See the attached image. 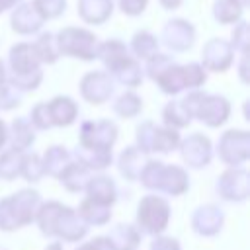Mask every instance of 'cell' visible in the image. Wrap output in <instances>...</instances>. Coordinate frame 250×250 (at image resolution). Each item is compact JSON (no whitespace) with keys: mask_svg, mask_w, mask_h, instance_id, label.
<instances>
[{"mask_svg":"<svg viewBox=\"0 0 250 250\" xmlns=\"http://www.w3.org/2000/svg\"><path fill=\"white\" fill-rule=\"evenodd\" d=\"M37 223L43 234L61 236L68 242L80 240L88 230L86 223L70 207H64L57 201H49L37 209Z\"/></svg>","mask_w":250,"mask_h":250,"instance_id":"obj_1","label":"cell"},{"mask_svg":"<svg viewBox=\"0 0 250 250\" xmlns=\"http://www.w3.org/2000/svg\"><path fill=\"white\" fill-rule=\"evenodd\" d=\"M139 178L148 189H158L172 195H180L188 189L186 172L180 166H164V162H158V160L145 162Z\"/></svg>","mask_w":250,"mask_h":250,"instance_id":"obj_2","label":"cell"},{"mask_svg":"<svg viewBox=\"0 0 250 250\" xmlns=\"http://www.w3.org/2000/svg\"><path fill=\"white\" fill-rule=\"evenodd\" d=\"M57 47H59V53H64L68 57L92 61L96 57V35L86 29L66 27L59 33Z\"/></svg>","mask_w":250,"mask_h":250,"instance_id":"obj_3","label":"cell"},{"mask_svg":"<svg viewBox=\"0 0 250 250\" xmlns=\"http://www.w3.org/2000/svg\"><path fill=\"white\" fill-rule=\"evenodd\" d=\"M168 217H170L168 203L158 195H146L139 203L137 223L139 227H143L145 232H150V234L162 232L168 225Z\"/></svg>","mask_w":250,"mask_h":250,"instance_id":"obj_4","label":"cell"},{"mask_svg":"<svg viewBox=\"0 0 250 250\" xmlns=\"http://www.w3.org/2000/svg\"><path fill=\"white\" fill-rule=\"evenodd\" d=\"M117 139V127L111 121H86L80 131V146L111 150V145Z\"/></svg>","mask_w":250,"mask_h":250,"instance_id":"obj_5","label":"cell"},{"mask_svg":"<svg viewBox=\"0 0 250 250\" xmlns=\"http://www.w3.org/2000/svg\"><path fill=\"white\" fill-rule=\"evenodd\" d=\"M219 156L230 166L242 164L248 158V133L227 131L219 141Z\"/></svg>","mask_w":250,"mask_h":250,"instance_id":"obj_6","label":"cell"},{"mask_svg":"<svg viewBox=\"0 0 250 250\" xmlns=\"http://www.w3.org/2000/svg\"><path fill=\"white\" fill-rule=\"evenodd\" d=\"M195 31L186 20H170L164 29H162V39L164 45L170 47L172 51H186L193 45Z\"/></svg>","mask_w":250,"mask_h":250,"instance_id":"obj_7","label":"cell"},{"mask_svg":"<svg viewBox=\"0 0 250 250\" xmlns=\"http://www.w3.org/2000/svg\"><path fill=\"white\" fill-rule=\"evenodd\" d=\"M82 96L90 104H104L113 92V80L107 72H92L82 78Z\"/></svg>","mask_w":250,"mask_h":250,"instance_id":"obj_8","label":"cell"},{"mask_svg":"<svg viewBox=\"0 0 250 250\" xmlns=\"http://www.w3.org/2000/svg\"><path fill=\"white\" fill-rule=\"evenodd\" d=\"M8 201H10V207H12L18 227L31 223L33 215L39 209V193L33 189H21V191L14 193L12 197H8Z\"/></svg>","mask_w":250,"mask_h":250,"instance_id":"obj_9","label":"cell"},{"mask_svg":"<svg viewBox=\"0 0 250 250\" xmlns=\"http://www.w3.org/2000/svg\"><path fill=\"white\" fill-rule=\"evenodd\" d=\"M217 191L221 197L230 201H242L248 195V176L244 170H229L217 182Z\"/></svg>","mask_w":250,"mask_h":250,"instance_id":"obj_10","label":"cell"},{"mask_svg":"<svg viewBox=\"0 0 250 250\" xmlns=\"http://www.w3.org/2000/svg\"><path fill=\"white\" fill-rule=\"evenodd\" d=\"M195 115L203 123H207L209 127H217L227 119L229 104H227V100L223 96H205L203 94V98H201V102H199V105L195 109Z\"/></svg>","mask_w":250,"mask_h":250,"instance_id":"obj_11","label":"cell"},{"mask_svg":"<svg viewBox=\"0 0 250 250\" xmlns=\"http://www.w3.org/2000/svg\"><path fill=\"white\" fill-rule=\"evenodd\" d=\"M182 156L193 168L207 166L209 160H211V143H209V139L199 135V133L188 137V141L182 145Z\"/></svg>","mask_w":250,"mask_h":250,"instance_id":"obj_12","label":"cell"},{"mask_svg":"<svg viewBox=\"0 0 250 250\" xmlns=\"http://www.w3.org/2000/svg\"><path fill=\"white\" fill-rule=\"evenodd\" d=\"M10 66H12L14 76H25V74H31V72L39 70V59H37L33 47L27 45V43H20V45L12 47Z\"/></svg>","mask_w":250,"mask_h":250,"instance_id":"obj_13","label":"cell"},{"mask_svg":"<svg viewBox=\"0 0 250 250\" xmlns=\"http://www.w3.org/2000/svg\"><path fill=\"white\" fill-rule=\"evenodd\" d=\"M230 45L223 39H213L203 49V66L215 72H225V68L230 64Z\"/></svg>","mask_w":250,"mask_h":250,"instance_id":"obj_14","label":"cell"},{"mask_svg":"<svg viewBox=\"0 0 250 250\" xmlns=\"http://www.w3.org/2000/svg\"><path fill=\"white\" fill-rule=\"evenodd\" d=\"M191 225H193V230L199 234H205V236L215 234L223 225V213L217 205H203L193 213Z\"/></svg>","mask_w":250,"mask_h":250,"instance_id":"obj_15","label":"cell"},{"mask_svg":"<svg viewBox=\"0 0 250 250\" xmlns=\"http://www.w3.org/2000/svg\"><path fill=\"white\" fill-rule=\"evenodd\" d=\"M47 113L51 125H70L78 113V107L68 96H57L47 104Z\"/></svg>","mask_w":250,"mask_h":250,"instance_id":"obj_16","label":"cell"},{"mask_svg":"<svg viewBox=\"0 0 250 250\" xmlns=\"http://www.w3.org/2000/svg\"><path fill=\"white\" fill-rule=\"evenodd\" d=\"M41 23H43V18L37 14L33 4H21L12 14V29L18 33H23V35L33 33L41 27Z\"/></svg>","mask_w":250,"mask_h":250,"instance_id":"obj_17","label":"cell"},{"mask_svg":"<svg viewBox=\"0 0 250 250\" xmlns=\"http://www.w3.org/2000/svg\"><path fill=\"white\" fill-rule=\"evenodd\" d=\"M86 191H88V199L96 201V203H102V205H107L111 207V203L115 201L117 197V189H115V184L111 178L107 176H98V178H90L88 186H86Z\"/></svg>","mask_w":250,"mask_h":250,"instance_id":"obj_18","label":"cell"},{"mask_svg":"<svg viewBox=\"0 0 250 250\" xmlns=\"http://www.w3.org/2000/svg\"><path fill=\"white\" fill-rule=\"evenodd\" d=\"M113 4L111 0H80L78 2V12L82 20L90 23H102L111 16Z\"/></svg>","mask_w":250,"mask_h":250,"instance_id":"obj_19","label":"cell"},{"mask_svg":"<svg viewBox=\"0 0 250 250\" xmlns=\"http://www.w3.org/2000/svg\"><path fill=\"white\" fill-rule=\"evenodd\" d=\"M61 178V184L70 189V191H80V189H86L88 182H90V170L84 168L82 164H76V162H68L66 168L59 174Z\"/></svg>","mask_w":250,"mask_h":250,"instance_id":"obj_20","label":"cell"},{"mask_svg":"<svg viewBox=\"0 0 250 250\" xmlns=\"http://www.w3.org/2000/svg\"><path fill=\"white\" fill-rule=\"evenodd\" d=\"M139 230L133 225H115V229L109 232L107 240L113 250H135L139 244Z\"/></svg>","mask_w":250,"mask_h":250,"instance_id":"obj_21","label":"cell"},{"mask_svg":"<svg viewBox=\"0 0 250 250\" xmlns=\"http://www.w3.org/2000/svg\"><path fill=\"white\" fill-rule=\"evenodd\" d=\"M145 162H143V154L137 146H129L121 152L119 156V172L127 178V180H137L141 170H143Z\"/></svg>","mask_w":250,"mask_h":250,"instance_id":"obj_22","label":"cell"},{"mask_svg":"<svg viewBox=\"0 0 250 250\" xmlns=\"http://www.w3.org/2000/svg\"><path fill=\"white\" fill-rule=\"evenodd\" d=\"M76 158L78 164H82L88 170H104L111 162V150H98V148H76Z\"/></svg>","mask_w":250,"mask_h":250,"instance_id":"obj_23","label":"cell"},{"mask_svg":"<svg viewBox=\"0 0 250 250\" xmlns=\"http://www.w3.org/2000/svg\"><path fill=\"white\" fill-rule=\"evenodd\" d=\"M109 70H111V72L115 74V78H117L121 84H125V86H139V82L143 80L141 68H139L137 61L131 59V57H125L121 62H117V64L111 66Z\"/></svg>","mask_w":250,"mask_h":250,"instance_id":"obj_24","label":"cell"},{"mask_svg":"<svg viewBox=\"0 0 250 250\" xmlns=\"http://www.w3.org/2000/svg\"><path fill=\"white\" fill-rule=\"evenodd\" d=\"M78 217L84 221V223H94V225H104L109 221L111 217V211L107 205H102V203H96L92 199H86L82 201L80 209H78Z\"/></svg>","mask_w":250,"mask_h":250,"instance_id":"obj_25","label":"cell"},{"mask_svg":"<svg viewBox=\"0 0 250 250\" xmlns=\"http://www.w3.org/2000/svg\"><path fill=\"white\" fill-rule=\"evenodd\" d=\"M33 141H35V135H33V129H31L29 121L23 119V117L16 119V121L12 123V148L18 150V152H21V150H25Z\"/></svg>","mask_w":250,"mask_h":250,"instance_id":"obj_26","label":"cell"},{"mask_svg":"<svg viewBox=\"0 0 250 250\" xmlns=\"http://www.w3.org/2000/svg\"><path fill=\"white\" fill-rule=\"evenodd\" d=\"M158 86L162 92L166 94H178L182 88H186L184 84V72H182V66L178 64H170L158 78H156Z\"/></svg>","mask_w":250,"mask_h":250,"instance_id":"obj_27","label":"cell"},{"mask_svg":"<svg viewBox=\"0 0 250 250\" xmlns=\"http://www.w3.org/2000/svg\"><path fill=\"white\" fill-rule=\"evenodd\" d=\"M68 162H70V156H68V152L64 150V146H51V148H47V152H45L43 168H45V172H49V174H53V176H59V174L66 168Z\"/></svg>","mask_w":250,"mask_h":250,"instance_id":"obj_28","label":"cell"},{"mask_svg":"<svg viewBox=\"0 0 250 250\" xmlns=\"http://www.w3.org/2000/svg\"><path fill=\"white\" fill-rule=\"evenodd\" d=\"M98 55H100V59L104 61V64H105L107 68L115 66V64L121 62L125 57H129V55H127V47H125L121 41H115V39L105 41L104 45H100Z\"/></svg>","mask_w":250,"mask_h":250,"instance_id":"obj_29","label":"cell"},{"mask_svg":"<svg viewBox=\"0 0 250 250\" xmlns=\"http://www.w3.org/2000/svg\"><path fill=\"white\" fill-rule=\"evenodd\" d=\"M242 4L238 0H217L213 6V16L221 23H232L240 18Z\"/></svg>","mask_w":250,"mask_h":250,"instance_id":"obj_30","label":"cell"},{"mask_svg":"<svg viewBox=\"0 0 250 250\" xmlns=\"http://www.w3.org/2000/svg\"><path fill=\"white\" fill-rule=\"evenodd\" d=\"M33 51L39 59V62H55L59 57V47H57V39L53 33H43L37 43L33 45Z\"/></svg>","mask_w":250,"mask_h":250,"instance_id":"obj_31","label":"cell"},{"mask_svg":"<svg viewBox=\"0 0 250 250\" xmlns=\"http://www.w3.org/2000/svg\"><path fill=\"white\" fill-rule=\"evenodd\" d=\"M156 47H158L156 37L150 35L148 31L135 33V37H133V45H131L135 57H139V59H150V57L156 53Z\"/></svg>","mask_w":250,"mask_h":250,"instance_id":"obj_32","label":"cell"},{"mask_svg":"<svg viewBox=\"0 0 250 250\" xmlns=\"http://www.w3.org/2000/svg\"><path fill=\"white\" fill-rule=\"evenodd\" d=\"M189 111H188V107L184 105V102L182 100H178V102H170L166 107H164V121H166V125H170V127H184V125H188L189 123Z\"/></svg>","mask_w":250,"mask_h":250,"instance_id":"obj_33","label":"cell"},{"mask_svg":"<svg viewBox=\"0 0 250 250\" xmlns=\"http://www.w3.org/2000/svg\"><path fill=\"white\" fill-rule=\"evenodd\" d=\"M180 143V135L174 129H154L152 135V145L150 150H160V152H168L172 148H176Z\"/></svg>","mask_w":250,"mask_h":250,"instance_id":"obj_34","label":"cell"},{"mask_svg":"<svg viewBox=\"0 0 250 250\" xmlns=\"http://www.w3.org/2000/svg\"><path fill=\"white\" fill-rule=\"evenodd\" d=\"M21 156L23 154L14 150V148L4 152L0 156V178H4V180L16 178L20 174V170H21Z\"/></svg>","mask_w":250,"mask_h":250,"instance_id":"obj_35","label":"cell"},{"mask_svg":"<svg viewBox=\"0 0 250 250\" xmlns=\"http://www.w3.org/2000/svg\"><path fill=\"white\" fill-rule=\"evenodd\" d=\"M113 111L121 117H133L141 111V100L133 94V92H127V94H121L117 98V102L113 104Z\"/></svg>","mask_w":250,"mask_h":250,"instance_id":"obj_36","label":"cell"},{"mask_svg":"<svg viewBox=\"0 0 250 250\" xmlns=\"http://www.w3.org/2000/svg\"><path fill=\"white\" fill-rule=\"evenodd\" d=\"M20 174L27 182H37L45 174V168H43V162L39 160V156L37 154L21 156V170H20Z\"/></svg>","mask_w":250,"mask_h":250,"instance_id":"obj_37","label":"cell"},{"mask_svg":"<svg viewBox=\"0 0 250 250\" xmlns=\"http://www.w3.org/2000/svg\"><path fill=\"white\" fill-rule=\"evenodd\" d=\"M182 72H184L186 88H197V86H201L205 82V70L197 62H189V64L182 66Z\"/></svg>","mask_w":250,"mask_h":250,"instance_id":"obj_38","label":"cell"},{"mask_svg":"<svg viewBox=\"0 0 250 250\" xmlns=\"http://www.w3.org/2000/svg\"><path fill=\"white\" fill-rule=\"evenodd\" d=\"M20 100H21V94L16 86H12L10 82L0 84V109H12L20 105Z\"/></svg>","mask_w":250,"mask_h":250,"instance_id":"obj_39","label":"cell"},{"mask_svg":"<svg viewBox=\"0 0 250 250\" xmlns=\"http://www.w3.org/2000/svg\"><path fill=\"white\" fill-rule=\"evenodd\" d=\"M33 8L43 20L55 18L61 12H64V0H33Z\"/></svg>","mask_w":250,"mask_h":250,"instance_id":"obj_40","label":"cell"},{"mask_svg":"<svg viewBox=\"0 0 250 250\" xmlns=\"http://www.w3.org/2000/svg\"><path fill=\"white\" fill-rule=\"evenodd\" d=\"M156 125L152 121H145L137 127V143H139V150L141 152H148L150 145H152V135H154Z\"/></svg>","mask_w":250,"mask_h":250,"instance_id":"obj_41","label":"cell"},{"mask_svg":"<svg viewBox=\"0 0 250 250\" xmlns=\"http://www.w3.org/2000/svg\"><path fill=\"white\" fill-rule=\"evenodd\" d=\"M170 64H174V62H172V59H170L168 55L154 53V55L150 57V61H148V76H150L152 80H156Z\"/></svg>","mask_w":250,"mask_h":250,"instance_id":"obj_42","label":"cell"},{"mask_svg":"<svg viewBox=\"0 0 250 250\" xmlns=\"http://www.w3.org/2000/svg\"><path fill=\"white\" fill-rule=\"evenodd\" d=\"M0 229L2 230L20 229L18 223H16V219H14V213H12V207H10L8 197L6 199H0Z\"/></svg>","mask_w":250,"mask_h":250,"instance_id":"obj_43","label":"cell"},{"mask_svg":"<svg viewBox=\"0 0 250 250\" xmlns=\"http://www.w3.org/2000/svg\"><path fill=\"white\" fill-rule=\"evenodd\" d=\"M31 123L37 129L51 127V119H49V113H47V104H37L33 107V111H31Z\"/></svg>","mask_w":250,"mask_h":250,"instance_id":"obj_44","label":"cell"},{"mask_svg":"<svg viewBox=\"0 0 250 250\" xmlns=\"http://www.w3.org/2000/svg\"><path fill=\"white\" fill-rule=\"evenodd\" d=\"M119 4H121V10H123L125 14L137 16V14H141V12L145 10L146 0H119Z\"/></svg>","mask_w":250,"mask_h":250,"instance_id":"obj_45","label":"cell"},{"mask_svg":"<svg viewBox=\"0 0 250 250\" xmlns=\"http://www.w3.org/2000/svg\"><path fill=\"white\" fill-rule=\"evenodd\" d=\"M150 250H180V244L176 238H154L150 244Z\"/></svg>","mask_w":250,"mask_h":250,"instance_id":"obj_46","label":"cell"},{"mask_svg":"<svg viewBox=\"0 0 250 250\" xmlns=\"http://www.w3.org/2000/svg\"><path fill=\"white\" fill-rule=\"evenodd\" d=\"M76 250H113V248H111V244H109V240H107V238L98 236V238H94V240H90V242H86V244L78 246Z\"/></svg>","mask_w":250,"mask_h":250,"instance_id":"obj_47","label":"cell"},{"mask_svg":"<svg viewBox=\"0 0 250 250\" xmlns=\"http://www.w3.org/2000/svg\"><path fill=\"white\" fill-rule=\"evenodd\" d=\"M246 31H248V27H246V23L242 21V23L234 29V33H232V39H236L234 43H238V47H240L242 51H246V39H248Z\"/></svg>","mask_w":250,"mask_h":250,"instance_id":"obj_48","label":"cell"},{"mask_svg":"<svg viewBox=\"0 0 250 250\" xmlns=\"http://www.w3.org/2000/svg\"><path fill=\"white\" fill-rule=\"evenodd\" d=\"M6 139H8V131H6V125H4L2 121H0V148L4 146Z\"/></svg>","mask_w":250,"mask_h":250,"instance_id":"obj_49","label":"cell"},{"mask_svg":"<svg viewBox=\"0 0 250 250\" xmlns=\"http://www.w3.org/2000/svg\"><path fill=\"white\" fill-rule=\"evenodd\" d=\"M160 2H162V6L168 8V10H170V8H176V6L182 4V0H160Z\"/></svg>","mask_w":250,"mask_h":250,"instance_id":"obj_50","label":"cell"},{"mask_svg":"<svg viewBox=\"0 0 250 250\" xmlns=\"http://www.w3.org/2000/svg\"><path fill=\"white\" fill-rule=\"evenodd\" d=\"M14 2H18V0H0V12L6 10V8H10Z\"/></svg>","mask_w":250,"mask_h":250,"instance_id":"obj_51","label":"cell"},{"mask_svg":"<svg viewBox=\"0 0 250 250\" xmlns=\"http://www.w3.org/2000/svg\"><path fill=\"white\" fill-rule=\"evenodd\" d=\"M45 250H62V248H61V244H59V242H53V244H49Z\"/></svg>","mask_w":250,"mask_h":250,"instance_id":"obj_52","label":"cell"},{"mask_svg":"<svg viewBox=\"0 0 250 250\" xmlns=\"http://www.w3.org/2000/svg\"><path fill=\"white\" fill-rule=\"evenodd\" d=\"M6 80V72H4V64H2V61H0V84Z\"/></svg>","mask_w":250,"mask_h":250,"instance_id":"obj_53","label":"cell"},{"mask_svg":"<svg viewBox=\"0 0 250 250\" xmlns=\"http://www.w3.org/2000/svg\"><path fill=\"white\" fill-rule=\"evenodd\" d=\"M0 250H4V248H0Z\"/></svg>","mask_w":250,"mask_h":250,"instance_id":"obj_54","label":"cell"}]
</instances>
